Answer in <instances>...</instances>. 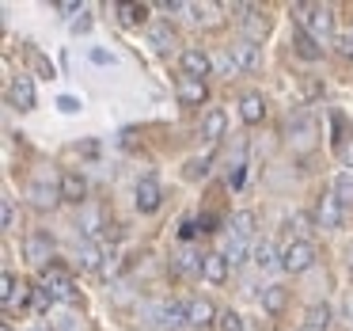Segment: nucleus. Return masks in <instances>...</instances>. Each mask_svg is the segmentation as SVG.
Wrapping results in <instances>:
<instances>
[{
	"instance_id": "obj_1",
	"label": "nucleus",
	"mask_w": 353,
	"mask_h": 331,
	"mask_svg": "<svg viewBox=\"0 0 353 331\" xmlns=\"http://www.w3.org/2000/svg\"><path fill=\"white\" fill-rule=\"evenodd\" d=\"M292 16H296L300 31H307L319 46L334 39V8H327V4H296Z\"/></svg>"
},
{
	"instance_id": "obj_2",
	"label": "nucleus",
	"mask_w": 353,
	"mask_h": 331,
	"mask_svg": "<svg viewBox=\"0 0 353 331\" xmlns=\"http://www.w3.org/2000/svg\"><path fill=\"white\" fill-rule=\"evenodd\" d=\"M315 267V247L312 240H289L281 252V270H289V274H304V270Z\"/></svg>"
},
{
	"instance_id": "obj_3",
	"label": "nucleus",
	"mask_w": 353,
	"mask_h": 331,
	"mask_svg": "<svg viewBox=\"0 0 353 331\" xmlns=\"http://www.w3.org/2000/svg\"><path fill=\"white\" fill-rule=\"evenodd\" d=\"M42 285H46V290L54 293V301H77V285H72L69 270L57 267V263L42 267Z\"/></svg>"
},
{
	"instance_id": "obj_4",
	"label": "nucleus",
	"mask_w": 353,
	"mask_h": 331,
	"mask_svg": "<svg viewBox=\"0 0 353 331\" xmlns=\"http://www.w3.org/2000/svg\"><path fill=\"white\" fill-rule=\"evenodd\" d=\"M148 316H152V320L160 323L163 331H179V328H186V305H179V301H160V305L148 308Z\"/></svg>"
},
{
	"instance_id": "obj_5",
	"label": "nucleus",
	"mask_w": 353,
	"mask_h": 331,
	"mask_svg": "<svg viewBox=\"0 0 353 331\" xmlns=\"http://www.w3.org/2000/svg\"><path fill=\"white\" fill-rule=\"evenodd\" d=\"M27 198H31L34 209H54L61 202V183H50L46 176H39L31 187H27Z\"/></svg>"
},
{
	"instance_id": "obj_6",
	"label": "nucleus",
	"mask_w": 353,
	"mask_h": 331,
	"mask_svg": "<svg viewBox=\"0 0 353 331\" xmlns=\"http://www.w3.org/2000/svg\"><path fill=\"white\" fill-rule=\"evenodd\" d=\"M289 145L296 149V153H307V149L315 145V118L312 115H296L289 122Z\"/></svg>"
},
{
	"instance_id": "obj_7",
	"label": "nucleus",
	"mask_w": 353,
	"mask_h": 331,
	"mask_svg": "<svg viewBox=\"0 0 353 331\" xmlns=\"http://www.w3.org/2000/svg\"><path fill=\"white\" fill-rule=\"evenodd\" d=\"M183 73L190 80H205L209 73H213V54H205V50H198V46L183 50Z\"/></svg>"
},
{
	"instance_id": "obj_8",
	"label": "nucleus",
	"mask_w": 353,
	"mask_h": 331,
	"mask_svg": "<svg viewBox=\"0 0 353 331\" xmlns=\"http://www.w3.org/2000/svg\"><path fill=\"white\" fill-rule=\"evenodd\" d=\"M23 255L34 263V267H50V255H54V240L46 236V232H31V236L23 240Z\"/></svg>"
},
{
	"instance_id": "obj_9",
	"label": "nucleus",
	"mask_w": 353,
	"mask_h": 331,
	"mask_svg": "<svg viewBox=\"0 0 353 331\" xmlns=\"http://www.w3.org/2000/svg\"><path fill=\"white\" fill-rule=\"evenodd\" d=\"M342 202L334 198V194H323L319 206H315V221H319V229H342Z\"/></svg>"
},
{
	"instance_id": "obj_10",
	"label": "nucleus",
	"mask_w": 353,
	"mask_h": 331,
	"mask_svg": "<svg viewBox=\"0 0 353 331\" xmlns=\"http://www.w3.org/2000/svg\"><path fill=\"white\" fill-rule=\"evenodd\" d=\"M137 209L141 214H156V209H160V202H163V187L156 183V179H141L137 183Z\"/></svg>"
},
{
	"instance_id": "obj_11",
	"label": "nucleus",
	"mask_w": 353,
	"mask_h": 331,
	"mask_svg": "<svg viewBox=\"0 0 353 331\" xmlns=\"http://www.w3.org/2000/svg\"><path fill=\"white\" fill-rule=\"evenodd\" d=\"M232 57H236V65L243 73H254L262 65V50H259V42H254V39H239L236 46H232Z\"/></svg>"
},
{
	"instance_id": "obj_12",
	"label": "nucleus",
	"mask_w": 353,
	"mask_h": 331,
	"mask_svg": "<svg viewBox=\"0 0 353 331\" xmlns=\"http://www.w3.org/2000/svg\"><path fill=\"white\" fill-rule=\"evenodd\" d=\"M213 320H216V308H213V301H209V297L186 301V323H190V328H209Z\"/></svg>"
},
{
	"instance_id": "obj_13",
	"label": "nucleus",
	"mask_w": 353,
	"mask_h": 331,
	"mask_svg": "<svg viewBox=\"0 0 353 331\" xmlns=\"http://www.w3.org/2000/svg\"><path fill=\"white\" fill-rule=\"evenodd\" d=\"M84 198H88V179L80 176V171H65V176H61V202L80 206Z\"/></svg>"
},
{
	"instance_id": "obj_14",
	"label": "nucleus",
	"mask_w": 353,
	"mask_h": 331,
	"mask_svg": "<svg viewBox=\"0 0 353 331\" xmlns=\"http://www.w3.org/2000/svg\"><path fill=\"white\" fill-rule=\"evenodd\" d=\"M205 95H209L205 80H190V77L179 80V103H183V107H201Z\"/></svg>"
},
{
	"instance_id": "obj_15",
	"label": "nucleus",
	"mask_w": 353,
	"mask_h": 331,
	"mask_svg": "<svg viewBox=\"0 0 353 331\" xmlns=\"http://www.w3.org/2000/svg\"><path fill=\"white\" fill-rule=\"evenodd\" d=\"M224 126H228V118H224L221 107H209L205 118H201V138L209 141V145H216V141L224 138Z\"/></svg>"
},
{
	"instance_id": "obj_16",
	"label": "nucleus",
	"mask_w": 353,
	"mask_h": 331,
	"mask_svg": "<svg viewBox=\"0 0 353 331\" xmlns=\"http://www.w3.org/2000/svg\"><path fill=\"white\" fill-rule=\"evenodd\" d=\"M12 103H16L19 111H34V80L31 77L19 73V77L12 80Z\"/></svg>"
},
{
	"instance_id": "obj_17",
	"label": "nucleus",
	"mask_w": 353,
	"mask_h": 331,
	"mask_svg": "<svg viewBox=\"0 0 353 331\" xmlns=\"http://www.w3.org/2000/svg\"><path fill=\"white\" fill-rule=\"evenodd\" d=\"M330 316H334V312H330L327 301H312V305L304 308V323H307V328H315V331H327L330 328Z\"/></svg>"
},
{
	"instance_id": "obj_18",
	"label": "nucleus",
	"mask_w": 353,
	"mask_h": 331,
	"mask_svg": "<svg viewBox=\"0 0 353 331\" xmlns=\"http://www.w3.org/2000/svg\"><path fill=\"white\" fill-rule=\"evenodd\" d=\"M239 115H243V122L247 126H259L262 118H266V103H262V95H243V100H239Z\"/></svg>"
},
{
	"instance_id": "obj_19",
	"label": "nucleus",
	"mask_w": 353,
	"mask_h": 331,
	"mask_svg": "<svg viewBox=\"0 0 353 331\" xmlns=\"http://www.w3.org/2000/svg\"><path fill=\"white\" fill-rule=\"evenodd\" d=\"M251 259H254V267H262V270H277V267H281V255H277V247L270 244V240H259V244H254Z\"/></svg>"
},
{
	"instance_id": "obj_20",
	"label": "nucleus",
	"mask_w": 353,
	"mask_h": 331,
	"mask_svg": "<svg viewBox=\"0 0 353 331\" xmlns=\"http://www.w3.org/2000/svg\"><path fill=\"white\" fill-rule=\"evenodd\" d=\"M251 252H254V247H247L243 236H228V240H224V259H228V267L247 263V259H251Z\"/></svg>"
},
{
	"instance_id": "obj_21",
	"label": "nucleus",
	"mask_w": 353,
	"mask_h": 331,
	"mask_svg": "<svg viewBox=\"0 0 353 331\" xmlns=\"http://www.w3.org/2000/svg\"><path fill=\"white\" fill-rule=\"evenodd\" d=\"M285 301H289V290H285V285H266V290H262V308H266L270 316H277L285 308Z\"/></svg>"
},
{
	"instance_id": "obj_22",
	"label": "nucleus",
	"mask_w": 353,
	"mask_h": 331,
	"mask_svg": "<svg viewBox=\"0 0 353 331\" xmlns=\"http://www.w3.org/2000/svg\"><path fill=\"white\" fill-rule=\"evenodd\" d=\"M201 274H205L213 285H221L224 278H228V259H224V252H213V255H205V270H201Z\"/></svg>"
},
{
	"instance_id": "obj_23",
	"label": "nucleus",
	"mask_w": 353,
	"mask_h": 331,
	"mask_svg": "<svg viewBox=\"0 0 353 331\" xmlns=\"http://www.w3.org/2000/svg\"><path fill=\"white\" fill-rule=\"evenodd\" d=\"M175 270H183V274H201V270H205V255L183 247V252L175 255Z\"/></svg>"
},
{
	"instance_id": "obj_24",
	"label": "nucleus",
	"mask_w": 353,
	"mask_h": 331,
	"mask_svg": "<svg viewBox=\"0 0 353 331\" xmlns=\"http://www.w3.org/2000/svg\"><path fill=\"white\" fill-rule=\"evenodd\" d=\"M292 46H296V54L304 57V62H319V57H323V46H319V42H315L307 31H296V39H292Z\"/></svg>"
},
{
	"instance_id": "obj_25",
	"label": "nucleus",
	"mask_w": 353,
	"mask_h": 331,
	"mask_svg": "<svg viewBox=\"0 0 353 331\" xmlns=\"http://www.w3.org/2000/svg\"><path fill=\"white\" fill-rule=\"evenodd\" d=\"M16 290H23V285L16 282V274L4 270V278H0V301H4V308H16V301L23 305V293H16Z\"/></svg>"
},
{
	"instance_id": "obj_26",
	"label": "nucleus",
	"mask_w": 353,
	"mask_h": 331,
	"mask_svg": "<svg viewBox=\"0 0 353 331\" xmlns=\"http://www.w3.org/2000/svg\"><path fill=\"white\" fill-rule=\"evenodd\" d=\"M148 42H152L156 50H171L175 46V31H171V23H152L148 27Z\"/></svg>"
},
{
	"instance_id": "obj_27",
	"label": "nucleus",
	"mask_w": 353,
	"mask_h": 331,
	"mask_svg": "<svg viewBox=\"0 0 353 331\" xmlns=\"http://www.w3.org/2000/svg\"><path fill=\"white\" fill-rule=\"evenodd\" d=\"M254 225H259V217L251 214V209H239L236 217H232V236H254Z\"/></svg>"
},
{
	"instance_id": "obj_28",
	"label": "nucleus",
	"mask_w": 353,
	"mask_h": 331,
	"mask_svg": "<svg viewBox=\"0 0 353 331\" xmlns=\"http://www.w3.org/2000/svg\"><path fill=\"white\" fill-rule=\"evenodd\" d=\"M114 12H118V19H122L125 27L145 23V16H148V8H145V4H114Z\"/></svg>"
},
{
	"instance_id": "obj_29",
	"label": "nucleus",
	"mask_w": 353,
	"mask_h": 331,
	"mask_svg": "<svg viewBox=\"0 0 353 331\" xmlns=\"http://www.w3.org/2000/svg\"><path fill=\"white\" fill-rule=\"evenodd\" d=\"M80 267L84 270H103V247L99 244H80Z\"/></svg>"
},
{
	"instance_id": "obj_30",
	"label": "nucleus",
	"mask_w": 353,
	"mask_h": 331,
	"mask_svg": "<svg viewBox=\"0 0 353 331\" xmlns=\"http://www.w3.org/2000/svg\"><path fill=\"white\" fill-rule=\"evenodd\" d=\"M330 194H334V198L342 202V206H350V202H353V176H350V171H342V176L334 179V187H330Z\"/></svg>"
},
{
	"instance_id": "obj_31",
	"label": "nucleus",
	"mask_w": 353,
	"mask_h": 331,
	"mask_svg": "<svg viewBox=\"0 0 353 331\" xmlns=\"http://www.w3.org/2000/svg\"><path fill=\"white\" fill-rule=\"evenodd\" d=\"M99 225H103V214H99V209H92V206H88L84 214H80V229H84L88 236H99V232H103Z\"/></svg>"
},
{
	"instance_id": "obj_32",
	"label": "nucleus",
	"mask_w": 353,
	"mask_h": 331,
	"mask_svg": "<svg viewBox=\"0 0 353 331\" xmlns=\"http://www.w3.org/2000/svg\"><path fill=\"white\" fill-rule=\"evenodd\" d=\"M334 149H338V160H342V168H353V133L334 138Z\"/></svg>"
},
{
	"instance_id": "obj_33",
	"label": "nucleus",
	"mask_w": 353,
	"mask_h": 331,
	"mask_svg": "<svg viewBox=\"0 0 353 331\" xmlns=\"http://www.w3.org/2000/svg\"><path fill=\"white\" fill-rule=\"evenodd\" d=\"M216 331H243V320H239V312H221L216 316Z\"/></svg>"
},
{
	"instance_id": "obj_34",
	"label": "nucleus",
	"mask_w": 353,
	"mask_h": 331,
	"mask_svg": "<svg viewBox=\"0 0 353 331\" xmlns=\"http://www.w3.org/2000/svg\"><path fill=\"white\" fill-rule=\"evenodd\" d=\"M213 69H221L224 77L239 73V65H236V57H232V50H224V54H216V57H213Z\"/></svg>"
},
{
	"instance_id": "obj_35",
	"label": "nucleus",
	"mask_w": 353,
	"mask_h": 331,
	"mask_svg": "<svg viewBox=\"0 0 353 331\" xmlns=\"http://www.w3.org/2000/svg\"><path fill=\"white\" fill-rule=\"evenodd\" d=\"M186 12H190V19H198V23H201V19H205V23H213V4H186Z\"/></svg>"
},
{
	"instance_id": "obj_36",
	"label": "nucleus",
	"mask_w": 353,
	"mask_h": 331,
	"mask_svg": "<svg viewBox=\"0 0 353 331\" xmlns=\"http://www.w3.org/2000/svg\"><path fill=\"white\" fill-rule=\"evenodd\" d=\"M50 305H54V293H50L46 285H42V290H34V308H39V312H46Z\"/></svg>"
},
{
	"instance_id": "obj_37",
	"label": "nucleus",
	"mask_w": 353,
	"mask_h": 331,
	"mask_svg": "<svg viewBox=\"0 0 353 331\" xmlns=\"http://www.w3.org/2000/svg\"><path fill=\"white\" fill-rule=\"evenodd\" d=\"M0 217H4V229H16V206H12V198H4V209H0Z\"/></svg>"
},
{
	"instance_id": "obj_38",
	"label": "nucleus",
	"mask_w": 353,
	"mask_h": 331,
	"mask_svg": "<svg viewBox=\"0 0 353 331\" xmlns=\"http://www.w3.org/2000/svg\"><path fill=\"white\" fill-rule=\"evenodd\" d=\"M88 57H92L95 65H114V54H110V50H99V46H95Z\"/></svg>"
},
{
	"instance_id": "obj_39",
	"label": "nucleus",
	"mask_w": 353,
	"mask_h": 331,
	"mask_svg": "<svg viewBox=\"0 0 353 331\" xmlns=\"http://www.w3.org/2000/svg\"><path fill=\"white\" fill-rule=\"evenodd\" d=\"M57 107H61L65 115H77V111H80V103L72 100V95H61V100H57Z\"/></svg>"
},
{
	"instance_id": "obj_40",
	"label": "nucleus",
	"mask_w": 353,
	"mask_h": 331,
	"mask_svg": "<svg viewBox=\"0 0 353 331\" xmlns=\"http://www.w3.org/2000/svg\"><path fill=\"white\" fill-rule=\"evenodd\" d=\"M338 50H342L345 57H353V31H350V35H342V39H338Z\"/></svg>"
},
{
	"instance_id": "obj_41",
	"label": "nucleus",
	"mask_w": 353,
	"mask_h": 331,
	"mask_svg": "<svg viewBox=\"0 0 353 331\" xmlns=\"http://www.w3.org/2000/svg\"><path fill=\"white\" fill-rule=\"evenodd\" d=\"M88 27H92V19H88L84 12H80V19H72V31H88Z\"/></svg>"
},
{
	"instance_id": "obj_42",
	"label": "nucleus",
	"mask_w": 353,
	"mask_h": 331,
	"mask_svg": "<svg viewBox=\"0 0 353 331\" xmlns=\"http://www.w3.org/2000/svg\"><path fill=\"white\" fill-rule=\"evenodd\" d=\"M296 331H315V328H307V323H300V328Z\"/></svg>"
},
{
	"instance_id": "obj_43",
	"label": "nucleus",
	"mask_w": 353,
	"mask_h": 331,
	"mask_svg": "<svg viewBox=\"0 0 353 331\" xmlns=\"http://www.w3.org/2000/svg\"><path fill=\"white\" fill-rule=\"evenodd\" d=\"M350 267H353V247H350Z\"/></svg>"
},
{
	"instance_id": "obj_44",
	"label": "nucleus",
	"mask_w": 353,
	"mask_h": 331,
	"mask_svg": "<svg viewBox=\"0 0 353 331\" xmlns=\"http://www.w3.org/2000/svg\"><path fill=\"white\" fill-rule=\"evenodd\" d=\"M350 316H353V301H350Z\"/></svg>"
}]
</instances>
